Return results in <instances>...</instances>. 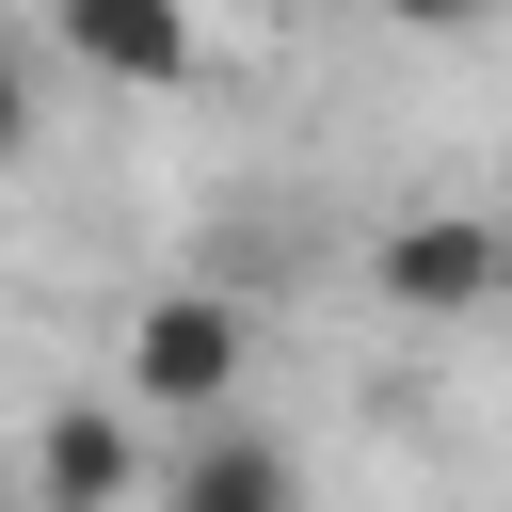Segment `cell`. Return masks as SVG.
Here are the masks:
<instances>
[{"label":"cell","instance_id":"obj_3","mask_svg":"<svg viewBox=\"0 0 512 512\" xmlns=\"http://www.w3.org/2000/svg\"><path fill=\"white\" fill-rule=\"evenodd\" d=\"M144 496H176V512H288V496H304V464H288V432H256L240 400H208V416H192V448H176V464H144Z\"/></svg>","mask_w":512,"mask_h":512},{"label":"cell","instance_id":"obj_6","mask_svg":"<svg viewBox=\"0 0 512 512\" xmlns=\"http://www.w3.org/2000/svg\"><path fill=\"white\" fill-rule=\"evenodd\" d=\"M32 144H48V64H32V32L0 16V176H16Z\"/></svg>","mask_w":512,"mask_h":512},{"label":"cell","instance_id":"obj_1","mask_svg":"<svg viewBox=\"0 0 512 512\" xmlns=\"http://www.w3.org/2000/svg\"><path fill=\"white\" fill-rule=\"evenodd\" d=\"M256 384V304L240 288H160V304H128V352H112V400L128 416H208V400H240Z\"/></svg>","mask_w":512,"mask_h":512},{"label":"cell","instance_id":"obj_7","mask_svg":"<svg viewBox=\"0 0 512 512\" xmlns=\"http://www.w3.org/2000/svg\"><path fill=\"white\" fill-rule=\"evenodd\" d=\"M480 16H496V0H384V32H432V48H464Z\"/></svg>","mask_w":512,"mask_h":512},{"label":"cell","instance_id":"obj_2","mask_svg":"<svg viewBox=\"0 0 512 512\" xmlns=\"http://www.w3.org/2000/svg\"><path fill=\"white\" fill-rule=\"evenodd\" d=\"M368 272H384V304H400V320H480V304L512 288V240H496L480 208H416V224H384V256H368Z\"/></svg>","mask_w":512,"mask_h":512},{"label":"cell","instance_id":"obj_5","mask_svg":"<svg viewBox=\"0 0 512 512\" xmlns=\"http://www.w3.org/2000/svg\"><path fill=\"white\" fill-rule=\"evenodd\" d=\"M32 496H48V512H128V496H144V432H128V400H64V416L32 432Z\"/></svg>","mask_w":512,"mask_h":512},{"label":"cell","instance_id":"obj_4","mask_svg":"<svg viewBox=\"0 0 512 512\" xmlns=\"http://www.w3.org/2000/svg\"><path fill=\"white\" fill-rule=\"evenodd\" d=\"M48 48L112 96H176L192 80V0H48Z\"/></svg>","mask_w":512,"mask_h":512}]
</instances>
